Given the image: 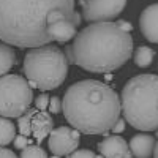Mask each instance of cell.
<instances>
[{"instance_id":"obj_1","label":"cell","mask_w":158,"mask_h":158,"mask_svg":"<svg viewBox=\"0 0 158 158\" xmlns=\"http://www.w3.org/2000/svg\"><path fill=\"white\" fill-rule=\"evenodd\" d=\"M62 111L79 133L104 135L120 118L122 101L111 85L97 79H84L67 89Z\"/></svg>"},{"instance_id":"obj_2","label":"cell","mask_w":158,"mask_h":158,"mask_svg":"<svg viewBox=\"0 0 158 158\" xmlns=\"http://www.w3.org/2000/svg\"><path fill=\"white\" fill-rule=\"evenodd\" d=\"M67 59L90 73H112L130 60L133 38L115 22H92L67 48Z\"/></svg>"},{"instance_id":"obj_3","label":"cell","mask_w":158,"mask_h":158,"mask_svg":"<svg viewBox=\"0 0 158 158\" xmlns=\"http://www.w3.org/2000/svg\"><path fill=\"white\" fill-rule=\"evenodd\" d=\"M54 10L77 13L74 0H0V41L22 49L49 44L48 18Z\"/></svg>"},{"instance_id":"obj_4","label":"cell","mask_w":158,"mask_h":158,"mask_svg":"<svg viewBox=\"0 0 158 158\" xmlns=\"http://www.w3.org/2000/svg\"><path fill=\"white\" fill-rule=\"evenodd\" d=\"M122 114L125 120L136 130H158V76L138 74L123 85Z\"/></svg>"},{"instance_id":"obj_5","label":"cell","mask_w":158,"mask_h":158,"mask_svg":"<svg viewBox=\"0 0 158 158\" xmlns=\"http://www.w3.org/2000/svg\"><path fill=\"white\" fill-rule=\"evenodd\" d=\"M67 54L54 44L30 49L24 57V74L30 87L40 90H54L63 84L68 74Z\"/></svg>"},{"instance_id":"obj_6","label":"cell","mask_w":158,"mask_h":158,"mask_svg":"<svg viewBox=\"0 0 158 158\" xmlns=\"http://www.w3.org/2000/svg\"><path fill=\"white\" fill-rule=\"evenodd\" d=\"M33 92L29 81L19 74H5L0 77V115L19 118L30 109Z\"/></svg>"},{"instance_id":"obj_7","label":"cell","mask_w":158,"mask_h":158,"mask_svg":"<svg viewBox=\"0 0 158 158\" xmlns=\"http://www.w3.org/2000/svg\"><path fill=\"white\" fill-rule=\"evenodd\" d=\"M52 127H54V120H52L51 114L46 111H40L38 108L29 109L18 120L19 133L27 138L32 136L38 144H41L44 138H49L51 131L54 130Z\"/></svg>"},{"instance_id":"obj_8","label":"cell","mask_w":158,"mask_h":158,"mask_svg":"<svg viewBox=\"0 0 158 158\" xmlns=\"http://www.w3.org/2000/svg\"><path fill=\"white\" fill-rule=\"evenodd\" d=\"M82 18L87 22H108L127 6V0H82Z\"/></svg>"},{"instance_id":"obj_9","label":"cell","mask_w":158,"mask_h":158,"mask_svg":"<svg viewBox=\"0 0 158 158\" xmlns=\"http://www.w3.org/2000/svg\"><path fill=\"white\" fill-rule=\"evenodd\" d=\"M81 24V16L76 13V16H70L63 10H54L48 18V30L52 41L57 43H68L77 33L76 29Z\"/></svg>"},{"instance_id":"obj_10","label":"cell","mask_w":158,"mask_h":158,"mask_svg":"<svg viewBox=\"0 0 158 158\" xmlns=\"http://www.w3.org/2000/svg\"><path fill=\"white\" fill-rule=\"evenodd\" d=\"M81 133L73 127H57L51 131L48 146L49 150L57 156H67L77 150Z\"/></svg>"},{"instance_id":"obj_11","label":"cell","mask_w":158,"mask_h":158,"mask_svg":"<svg viewBox=\"0 0 158 158\" xmlns=\"http://www.w3.org/2000/svg\"><path fill=\"white\" fill-rule=\"evenodd\" d=\"M98 153L104 158H133V153L130 150V144L118 135H112L104 138L97 144Z\"/></svg>"},{"instance_id":"obj_12","label":"cell","mask_w":158,"mask_h":158,"mask_svg":"<svg viewBox=\"0 0 158 158\" xmlns=\"http://www.w3.org/2000/svg\"><path fill=\"white\" fill-rule=\"evenodd\" d=\"M139 29L147 41L158 44V3L142 10L139 16Z\"/></svg>"},{"instance_id":"obj_13","label":"cell","mask_w":158,"mask_h":158,"mask_svg":"<svg viewBox=\"0 0 158 158\" xmlns=\"http://www.w3.org/2000/svg\"><path fill=\"white\" fill-rule=\"evenodd\" d=\"M156 141L153 136L139 133L130 139V150L135 158H150L155 152Z\"/></svg>"},{"instance_id":"obj_14","label":"cell","mask_w":158,"mask_h":158,"mask_svg":"<svg viewBox=\"0 0 158 158\" xmlns=\"http://www.w3.org/2000/svg\"><path fill=\"white\" fill-rule=\"evenodd\" d=\"M16 65V52L13 46L0 41V77L5 76Z\"/></svg>"},{"instance_id":"obj_15","label":"cell","mask_w":158,"mask_h":158,"mask_svg":"<svg viewBox=\"0 0 158 158\" xmlns=\"http://www.w3.org/2000/svg\"><path fill=\"white\" fill-rule=\"evenodd\" d=\"M16 138V127L6 117L0 115V147L8 146Z\"/></svg>"},{"instance_id":"obj_16","label":"cell","mask_w":158,"mask_h":158,"mask_svg":"<svg viewBox=\"0 0 158 158\" xmlns=\"http://www.w3.org/2000/svg\"><path fill=\"white\" fill-rule=\"evenodd\" d=\"M135 63H136V67L139 68H146L149 67V65L153 62L155 59V51L149 46H139L136 51H135Z\"/></svg>"},{"instance_id":"obj_17","label":"cell","mask_w":158,"mask_h":158,"mask_svg":"<svg viewBox=\"0 0 158 158\" xmlns=\"http://www.w3.org/2000/svg\"><path fill=\"white\" fill-rule=\"evenodd\" d=\"M19 158H48V153L44 149H41L40 146L30 144L24 150H21V156Z\"/></svg>"},{"instance_id":"obj_18","label":"cell","mask_w":158,"mask_h":158,"mask_svg":"<svg viewBox=\"0 0 158 158\" xmlns=\"http://www.w3.org/2000/svg\"><path fill=\"white\" fill-rule=\"evenodd\" d=\"M49 101L51 98L46 95V94H41V95H38L35 98V108H38L40 111H46L49 108Z\"/></svg>"},{"instance_id":"obj_19","label":"cell","mask_w":158,"mask_h":158,"mask_svg":"<svg viewBox=\"0 0 158 158\" xmlns=\"http://www.w3.org/2000/svg\"><path fill=\"white\" fill-rule=\"evenodd\" d=\"M48 111H49L51 114H59V112H62V100H60L59 97H52L51 101H49Z\"/></svg>"},{"instance_id":"obj_20","label":"cell","mask_w":158,"mask_h":158,"mask_svg":"<svg viewBox=\"0 0 158 158\" xmlns=\"http://www.w3.org/2000/svg\"><path fill=\"white\" fill-rule=\"evenodd\" d=\"M13 144H15V147L18 150H24L27 146H30V139L27 136H24V135H19L15 138V141H13Z\"/></svg>"},{"instance_id":"obj_21","label":"cell","mask_w":158,"mask_h":158,"mask_svg":"<svg viewBox=\"0 0 158 158\" xmlns=\"http://www.w3.org/2000/svg\"><path fill=\"white\" fill-rule=\"evenodd\" d=\"M70 158H97V153H94L89 149H81V150H76L70 155Z\"/></svg>"},{"instance_id":"obj_22","label":"cell","mask_w":158,"mask_h":158,"mask_svg":"<svg viewBox=\"0 0 158 158\" xmlns=\"http://www.w3.org/2000/svg\"><path fill=\"white\" fill-rule=\"evenodd\" d=\"M123 130H125V120H123V118H118V120H117V123L112 127V133L118 135V133H122Z\"/></svg>"},{"instance_id":"obj_23","label":"cell","mask_w":158,"mask_h":158,"mask_svg":"<svg viewBox=\"0 0 158 158\" xmlns=\"http://www.w3.org/2000/svg\"><path fill=\"white\" fill-rule=\"evenodd\" d=\"M0 158H18L16 153L10 150V149H5V147H0Z\"/></svg>"},{"instance_id":"obj_24","label":"cell","mask_w":158,"mask_h":158,"mask_svg":"<svg viewBox=\"0 0 158 158\" xmlns=\"http://www.w3.org/2000/svg\"><path fill=\"white\" fill-rule=\"evenodd\" d=\"M115 24H117L120 29L127 30V32H131V30H133V25H131L130 22H127V21H115Z\"/></svg>"},{"instance_id":"obj_25","label":"cell","mask_w":158,"mask_h":158,"mask_svg":"<svg viewBox=\"0 0 158 158\" xmlns=\"http://www.w3.org/2000/svg\"><path fill=\"white\" fill-rule=\"evenodd\" d=\"M153 158H158V141H156V146H155V152H153Z\"/></svg>"},{"instance_id":"obj_26","label":"cell","mask_w":158,"mask_h":158,"mask_svg":"<svg viewBox=\"0 0 158 158\" xmlns=\"http://www.w3.org/2000/svg\"><path fill=\"white\" fill-rule=\"evenodd\" d=\"M52 158H60V156H57V155H54V156H52Z\"/></svg>"}]
</instances>
